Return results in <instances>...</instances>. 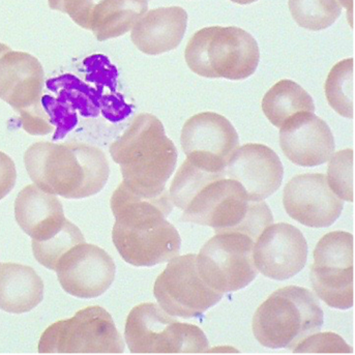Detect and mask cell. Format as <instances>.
I'll return each instance as SVG.
<instances>
[{
	"instance_id": "cell-1",
	"label": "cell",
	"mask_w": 355,
	"mask_h": 355,
	"mask_svg": "<svg viewBox=\"0 0 355 355\" xmlns=\"http://www.w3.org/2000/svg\"><path fill=\"white\" fill-rule=\"evenodd\" d=\"M169 194L182 211V220L211 227L216 234L241 233L256 241L274 220L268 203L251 200L225 171H207L189 159L175 174Z\"/></svg>"
},
{
	"instance_id": "cell-2",
	"label": "cell",
	"mask_w": 355,
	"mask_h": 355,
	"mask_svg": "<svg viewBox=\"0 0 355 355\" xmlns=\"http://www.w3.org/2000/svg\"><path fill=\"white\" fill-rule=\"evenodd\" d=\"M115 218L112 241L119 255L136 268H151L180 255L182 239L167 220L173 209L169 191L139 196L121 182L110 201Z\"/></svg>"
},
{
	"instance_id": "cell-3",
	"label": "cell",
	"mask_w": 355,
	"mask_h": 355,
	"mask_svg": "<svg viewBox=\"0 0 355 355\" xmlns=\"http://www.w3.org/2000/svg\"><path fill=\"white\" fill-rule=\"evenodd\" d=\"M24 163L35 186L67 199L98 194L110 174L104 151L84 143H35L25 151Z\"/></svg>"
},
{
	"instance_id": "cell-4",
	"label": "cell",
	"mask_w": 355,
	"mask_h": 355,
	"mask_svg": "<svg viewBox=\"0 0 355 355\" xmlns=\"http://www.w3.org/2000/svg\"><path fill=\"white\" fill-rule=\"evenodd\" d=\"M110 153L121 166L123 184L132 192L151 198L168 191L166 184L175 170L178 149L155 115H137L111 144Z\"/></svg>"
},
{
	"instance_id": "cell-5",
	"label": "cell",
	"mask_w": 355,
	"mask_h": 355,
	"mask_svg": "<svg viewBox=\"0 0 355 355\" xmlns=\"http://www.w3.org/2000/svg\"><path fill=\"white\" fill-rule=\"evenodd\" d=\"M323 324V311L310 290L286 286L275 291L253 317L254 336L264 347L294 349Z\"/></svg>"
},
{
	"instance_id": "cell-6",
	"label": "cell",
	"mask_w": 355,
	"mask_h": 355,
	"mask_svg": "<svg viewBox=\"0 0 355 355\" xmlns=\"http://www.w3.org/2000/svg\"><path fill=\"white\" fill-rule=\"evenodd\" d=\"M184 58L201 77L243 80L255 73L260 51L256 40L243 29L211 26L191 37Z\"/></svg>"
},
{
	"instance_id": "cell-7",
	"label": "cell",
	"mask_w": 355,
	"mask_h": 355,
	"mask_svg": "<svg viewBox=\"0 0 355 355\" xmlns=\"http://www.w3.org/2000/svg\"><path fill=\"white\" fill-rule=\"evenodd\" d=\"M125 338L131 354H207L209 340L202 329L180 322L159 304L145 302L130 312Z\"/></svg>"
},
{
	"instance_id": "cell-8",
	"label": "cell",
	"mask_w": 355,
	"mask_h": 355,
	"mask_svg": "<svg viewBox=\"0 0 355 355\" xmlns=\"http://www.w3.org/2000/svg\"><path fill=\"white\" fill-rule=\"evenodd\" d=\"M45 71L35 56L8 51L0 58V98L20 114L23 129L31 135L53 132L43 104Z\"/></svg>"
},
{
	"instance_id": "cell-9",
	"label": "cell",
	"mask_w": 355,
	"mask_h": 355,
	"mask_svg": "<svg viewBox=\"0 0 355 355\" xmlns=\"http://www.w3.org/2000/svg\"><path fill=\"white\" fill-rule=\"evenodd\" d=\"M125 342L110 313L100 306L78 311L50 325L39 342V354H123Z\"/></svg>"
},
{
	"instance_id": "cell-10",
	"label": "cell",
	"mask_w": 355,
	"mask_h": 355,
	"mask_svg": "<svg viewBox=\"0 0 355 355\" xmlns=\"http://www.w3.org/2000/svg\"><path fill=\"white\" fill-rule=\"evenodd\" d=\"M354 235L327 233L313 253L310 280L315 293L331 308L348 310L354 304Z\"/></svg>"
},
{
	"instance_id": "cell-11",
	"label": "cell",
	"mask_w": 355,
	"mask_h": 355,
	"mask_svg": "<svg viewBox=\"0 0 355 355\" xmlns=\"http://www.w3.org/2000/svg\"><path fill=\"white\" fill-rule=\"evenodd\" d=\"M255 241L241 233H218L197 255V268L205 283L222 293L239 291L255 280Z\"/></svg>"
},
{
	"instance_id": "cell-12",
	"label": "cell",
	"mask_w": 355,
	"mask_h": 355,
	"mask_svg": "<svg viewBox=\"0 0 355 355\" xmlns=\"http://www.w3.org/2000/svg\"><path fill=\"white\" fill-rule=\"evenodd\" d=\"M196 259L195 254L172 258L155 280V297L159 306L171 316L184 319L201 316L224 296L203 281Z\"/></svg>"
},
{
	"instance_id": "cell-13",
	"label": "cell",
	"mask_w": 355,
	"mask_h": 355,
	"mask_svg": "<svg viewBox=\"0 0 355 355\" xmlns=\"http://www.w3.org/2000/svg\"><path fill=\"white\" fill-rule=\"evenodd\" d=\"M187 159L201 169L225 171L239 146V135L232 123L214 112H203L189 119L180 136Z\"/></svg>"
},
{
	"instance_id": "cell-14",
	"label": "cell",
	"mask_w": 355,
	"mask_h": 355,
	"mask_svg": "<svg viewBox=\"0 0 355 355\" xmlns=\"http://www.w3.org/2000/svg\"><path fill=\"white\" fill-rule=\"evenodd\" d=\"M55 272L67 293L88 300L98 297L111 287L116 266L102 248L82 243L62 256Z\"/></svg>"
},
{
	"instance_id": "cell-15",
	"label": "cell",
	"mask_w": 355,
	"mask_h": 355,
	"mask_svg": "<svg viewBox=\"0 0 355 355\" xmlns=\"http://www.w3.org/2000/svg\"><path fill=\"white\" fill-rule=\"evenodd\" d=\"M256 268L263 276L284 281L297 275L308 259V243L300 229L288 223L266 227L253 250Z\"/></svg>"
},
{
	"instance_id": "cell-16",
	"label": "cell",
	"mask_w": 355,
	"mask_h": 355,
	"mask_svg": "<svg viewBox=\"0 0 355 355\" xmlns=\"http://www.w3.org/2000/svg\"><path fill=\"white\" fill-rule=\"evenodd\" d=\"M283 203L293 220L312 228L329 227L340 218L344 202L329 188L327 175L300 174L288 182Z\"/></svg>"
},
{
	"instance_id": "cell-17",
	"label": "cell",
	"mask_w": 355,
	"mask_h": 355,
	"mask_svg": "<svg viewBox=\"0 0 355 355\" xmlns=\"http://www.w3.org/2000/svg\"><path fill=\"white\" fill-rule=\"evenodd\" d=\"M226 178L239 182L248 197L262 201L279 190L284 168L279 155L263 144H245L236 149L225 168Z\"/></svg>"
},
{
	"instance_id": "cell-18",
	"label": "cell",
	"mask_w": 355,
	"mask_h": 355,
	"mask_svg": "<svg viewBox=\"0 0 355 355\" xmlns=\"http://www.w3.org/2000/svg\"><path fill=\"white\" fill-rule=\"evenodd\" d=\"M280 146L288 159L302 167H315L335 153L333 132L312 112L294 115L280 128Z\"/></svg>"
},
{
	"instance_id": "cell-19",
	"label": "cell",
	"mask_w": 355,
	"mask_h": 355,
	"mask_svg": "<svg viewBox=\"0 0 355 355\" xmlns=\"http://www.w3.org/2000/svg\"><path fill=\"white\" fill-rule=\"evenodd\" d=\"M188 26V14L180 6L145 12L132 28L134 45L147 55H159L178 47Z\"/></svg>"
},
{
	"instance_id": "cell-20",
	"label": "cell",
	"mask_w": 355,
	"mask_h": 355,
	"mask_svg": "<svg viewBox=\"0 0 355 355\" xmlns=\"http://www.w3.org/2000/svg\"><path fill=\"white\" fill-rule=\"evenodd\" d=\"M15 216L20 228L35 241L52 239L68 220L56 195L44 192L35 184H29L19 193Z\"/></svg>"
},
{
	"instance_id": "cell-21",
	"label": "cell",
	"mask_w": 355,
	"mask_h": 355,
	"mask_svg": "<svg viewBox=\"0 0 355 355\" xmlns=\"http://www.w3.org/2000/svg\"><path fill=\"white\" fill-rule=\"evenodd\" d=\"M43 280L31 266L0 264V310L23 314L37 308L44 298Z\"/></svg>"
},
{
	"instance_id": "cell-22",
	"label": "cell",
	"mask_w": 355,
	"mask_h": 355,
	"mask_svg": "<svg viewBox=\"0 0 355 355\" xmlns=\"http://www.w3.org/2000/svg\"><path fill=\"white\" fill-rule=\"evenodd\" d=\"M148 0H102L92 15L90 29L100 42L121 37L148 8Z\"/></svg>"
},
{
	"instance_id": "cell-23",
	"label": "cell",
	"mask_w": 355,
	"mask_h": 355,
	"mask_svg": "<svg viewBox=\"0 0 355 355\" xmlns=\"http://www.w3.org/2000/svg\"><path fill=\"white\" fill-rule=\"evenodd\" d=\"M262 110L275 127L281 128L298 113H314L315 105L312 96L302 86L291 80H282L266 92Z\"/></svg>"
},
{
	"instance_id": "cell-24",
	"label": "cell",
	"mask_w": 355,
	"mask_h": 355,
	"mask_svg": "<svg viewBox=\"0 0 355 355\" xmlns=\"http://www.w3.org/2000/svg\"><path fill=\"white\" fill-rule=\"evenodd\" d=\"M329 106L343 117L354 116V60H342L334 66L324 84Z\"/></svg>"
},
{
	"instance_id": "cell-25",
	"label": "cell",
	"mask_w": 355,
	"mask_h": 355,
	"mask_svg": "<svg viewBox=\"0 0 355 355\" xmlns=\"http://www.w3.org/2000/svg\"><path fill=\"white\" fill-rule=\"evenodd\" d=\"M292 18L302 28L312 31L329 28L339 18V0H289Z\"/></svg>"
},
{
	"instance_id": "cell-26",
	"label": "cell",
	"mask_w": 355,
	"mask_h": 355,
	"mask_svg": "<svg viewBox=\"0 0 355 355\" xmlns=\"http://www.w3.org/2000/svg\"><path fill=\"white\" fill-rule=\"evenodd\" d=\"M85 243L81 230L71 220H67L64 228L45 241H33V252L35 259L48 270L55 272L58 262L71 248Z\"/></svg>"
},
{
	"instance_id": "cell-27",
	"label": "cell",
	"mask_w": 355,
	"mask_h": 355,
	"mask_svg": "<svg viewBox=\"0 0 355 355\" xmlns=\"http://www.w3.org/2000/svg\"><path fill=\"white\" fill-rule=\"evenodd\" d=\"M327 184L342 200L354 201V153L344 149L331 155L327 168Z\"/></svg>"
},
{
	"instance_id": "cell-28",
	"label": "cell",
	"mask_w": 355,
	"mask_h": 355,
	"mask_svg": "<svg viewBox=\"0 0 355 355\" xmlns=\"http://www.w3.org/2000/svg\"><path fill=\"white\" fill-rule=\"evenodd\" d=\"M294 354H354V350L338 335L314 334L298 344Z\"/></svg>"
},
{
	"instance_id": "cell-29",
	"label": "cell",
	"mask_w": 355,
	"mask_h": 355,
	"mask_svg": "<svg viewBox=\"0 0 355 355\" xmlns=\"http://www.w3.org/2000/svg\"><path fill=\"white\" fill-rule=\"evenodd\" d=\"M102 0H48L51 10L66 12L82 28L90 29L92 15Z\"/></svg>"
},
{
	"instance_id": "cell-30",
	"label": "cell",
	"mask_w": 355,
	"mask_h": 355,
	"mask_svg": "<svg viewBox=\"0 0 355 355\" xmlns=\"http://www.w3.org/2000/svg\"><path fill=\"white\" fill-rule=\"evenodd\" d=\"M16 180L17 171L14 161L0 151V200L14 189Z\"/></svg>"
},
{
	"instance_id": "cell-31",
	"label": "cell",
	"mask_w": 355,
	"mask_h": 355,
	"mask_svg": "<svg viewBox=\"0 0 355 355\" xmlns=\"http://www.w3.org/2000/svg\"><path fill=\"white\" fill-rule=\"evenodd\" d=\"M339 2L342 6H344L347 10L348 17L350 16V23H352V26H354V24H352V19H354V0H339Z\"/></svg>"
},
{
	"instance_id": "cell-32",
	"label": "cell",
	"mask_w": 355,
	"mask_h": 355,
	"mask_svg": "<svg viewBox=\"0 0 355 355\" xmlns=\"http://www.w3.org/2000/svg\"><path fill=\"white\" fill-rule=\"evenodd\" d=\"M10 48L8 46H6V44L0 43V58H1L2 55L8 53V51H10Z\"/></svg>"
},
{
	"instance_id": "cell-33",
	"label": "cell",
	"mask_w": 355,
	"mask_h": 355,
	"mask_svg": "<svg viewBox=\"0 0 355 355\" xmlns=\"http://www.w3.org/2000/svg\"><path fill=\"white\" fill-rule=\"evenodd\" d=\"M231 1L239 4H250L253 3V2L258 1V0H231Z\"/></svg>"
}]
</instances>
